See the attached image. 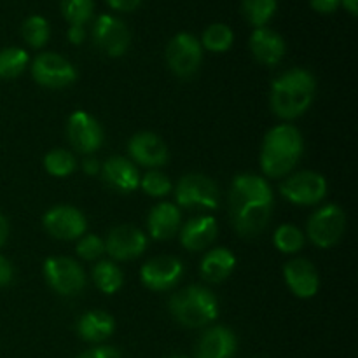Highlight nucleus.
<instances>
[{
    "instance_id": "obj_1",
    "label": "nucleus",
    "mask_w": 358,
    "mask_h": 358,
    "mask_svg": "<svg viewBox=\"0 0 358 358\" xmlns=\"http://www.w3.org/2000/svg\"><path fill=\"white\" fill-rule=\"evenodd\" d=\"M317 91L313 73L304 69H292L276 77L271 84L269 103L278 117L297 119L311 107Z\"/></svg>"
},
{
    "instance_id": "obj_2",
    "label": "nucleus",
    "mask_w": 358,
    "mask_h": 358,
    "mask_svg": "<svg viewBox=\"0 0 358 358\" xmlns=\"http://www.w3.org/2000/svg\"><path fill=\"white\" fill-rule=\"evenodd\" d=\"M303 135L292 124H278L264 136L261 150V168L268 177L289 175L303 156Z\"/></svg>"
},
{
    "instance_id": "obj_3",
    "label": "nucleus",
    "mask_w": 358,
    "mask_h": 358,
    "mask_svg": "<svg viewBox=\"0 0 358 358\" xmlns=\"http://www.w3.org/2000/svg\"><path fill=\"white\" fill-rule=\"evenodd\" d=\"M170 311L175 320L184 327L199 329L217 320L219 301L206 287L191 285L171 296Z\"/></svg>"
},
{
    "instance_id": "obj_4",
    "label": "nucleus",
    "mask_w": 358,
    "mask_h": 358,
    "mask_svg": "<svg viewBox=\"0 0 358 358\" xmlns=\"http://www.w3.org/2000/svg\"><path fill=\"white\" fill-rule=\"evenodd\" d=\"M177 205L189 210H215L219 206V187L210 177L189 173L178 180L175 189Z\"/></svg>"
},
{
    "instance_id": "obj_5",
    "label": "nucleus",
    "mask_w": 358,
    "mask_h": 358,
    "mask_svg": "<svg viewBox=\"0 0 358 358\" xmlns=\"http://www.w3.org/2000/svg\"><path fill=\"white\" fill-rule=\"evenodd\" d=\"M44 276L55 292L59 296H77L86 287V273L70 257H49L44 262Z\"/></svg>"
},
{
    "instance_id": "obj_6",
    "label": "nucleus",
    "mask_w": 358,
    "mask_h": 358,
    "mask_svg": "<svg viewBox=\"0 0 358 358\" xmlns=\"http://www.w3.org/2000/svg\"><path fill=\"white\" fill-rule=\"evenodd\" d=\"M346 229V215L341 206L325 205L308 220V236L317 247L331 248L341 240Z\"/></svg>"
},
{
    "instance_id": "obj_7",
    "label": "nucleus",
    "mask_w": 358,
    "mask_h": 358,
    "mask_svg": "<svg viewBox=\"0 0 358 358\" xmlns=\"http://www.w3.org/2000/svg\"><path fill=\"white\" fill-rule=\"evenodd\" d=\"M280 192L294 205L313 206L327 196V180L317 171H299L282 182Z\"/></svg>"
},
{
    "instance_id": "obj_8",
    "label": "nucleus",
    "mask_w": 358,
    "mask_h": 358,
    "mask_svg": "<svg viewBox=\"0 0 358 358\" xmlns=\"http://www.w3.org/2000/svg\"><path fill=\"white\" fill-rule=\"evenodd\" d=\"M31 77L41 86L62 90L76 83L77 70L63 56L56 52H42L31 63Z\"/></svg>"
},
{
    "instance_id": "obj_9",
    "label": "nucleus",
    "mask_w": 358,
    "mask_h": 358,
    "mask_svg": "<svg viewBox=\"0 0 358 358\" xmlns=\"http://www.w3.org/2000/svg\"><path fill=\"white\" fill-rule=\"evenodd\" d=\"M203 59V45L194 35L178 34L166 48V62L178 77H191L198 72Z\"/></svg>"
},
{
    "instance_id": "obj_10",
    "label": "nucleus",
    "mask_w": 358,
    "mask_h": 358,
    "mask_svg": "<svg viewBox=\"0 0 358 358\" xmlns=\"http://www.w3.org/2000/svg\"><path fill=\"white\" fill-rule=\"evenodd\" d=\"M42 224L52 238L62 241L79 240L80 236L86 234L87 229V220L84 213L70 205H58L48 210Z\"/></svg>"
},
{
    "instance_id": "obj_11",
    "label": "nucleus",
    "mask_w": 358,
    "mask_h": 358,
    "mask_svg": "<svg viewBox=\"0 0 358 358\" xmlns=\"http://www.w3.org/2000/svg\"><path fill=\"white\" fill-rule=\"evenodd\" d=\"M182 276H184V264L171 255H159V257L150 259L140 269L142 283L154 292L173 289L180 282Z\"/></svg>"
},
{
    "instance_id": "obj_12",
    "label": "nucleus",
    "mask_w": 358,
    "mask_h": 358,
    "mask_svg": "<svg viewBox=\"0 0 358 358\" xmlns=\"http://www.w3.org/2000/svg\"><path fill=\"white\" fill-rule=\"evenodd\" d=\"M66 135L73 149L80 154H93L103 145V129L100 122L84 110H76L70 115Z\"/></svg>"
},
{
    "instance_id": "obj_13",
    "label": "nucleus",
    "mask_w": 358,
    "mask_h": 358,
    "mask_svg": "<svg viewBox=\"0 0 358 358\" xmlns=\"http://www.w3.org/2000/svg\"><path fill=\"white\" fill-rule=\"evenodd\" d=\"M147 248V236L138 227L122 224L108 233L105 252L115 261H133L140 257Z\"/></svg>"
},
{
    "instance_id": "obj_14",
    "label": "nucleus",
    "mask_w": 358,
    "mask_h": 358,
    "mask_svg": "<svg viewBox=\"0 0 358 358\" xmlns=\"http://www.w3.org/2000/svg\"><path fill=\"white\" fill-rule=\"evenodd\" d=\"M93 37L98 48L110 58H119L129 48V31L121 20L101 14L93 28Z\"/></svg>"
},
{
    "instance_id": "obj_15",
    "label": "nucleus",
    "mask_w": 358,
    "mask_h": 358,
    "mask_svg": "<svg viewBox=\"0 0 358 358\" xmlns=\"http://www.w3.org/2000/svg\"><path fill=\"white\" fill-rule=\"evenodd\" d=\"M273 203L250 201L231 210V219L236 233L243 238H254L268 227L271 220Z\"/></svg>"
},
{
    "instance_id": "obj_16",
    "label": "nucleus",
    "mask_w": 358,
    "mask_h": 358,
    "mask_svg": "<svg viewBox=\"0 0 358 358\" xmlns=\"http://www.w3.org/2000/svg\"><path fill=\"white\" fill-rule=\"evenodd\" d=\"M283 278L290 292L299 299H311L320 289L318 271L308 259H292L283 268Z\"/></svg>"
},
{
    "instance_id": "obj_17",
    "label": "nucleus",
    "mask_w": 358,
    "mask_h": 358,
    "mask_svg": "<svg viewBox=\"0 0 358 358\" xmlns=\"http://www.w3.org/2000/svg\"><path fill=\"white\" fill-rule=\"evenodd\" d=\"M128 152L131 159L140 166L157 168L166 164L168 147L156 133L142 131L131 136L128 143Z\"/></svg>"
},
{
    "instance_id": "obj_18",
    "label": "nucleus",
    "mask_w": 358,
    "mask_h": 358,
    "mask_svg": "<svg viewBox=\"0 0 358 358\" xmlns=\"http://www.w3.org/2000/svg\"><path fill=\"white\" fill-rule=\"evenodd\" d=\"M250 201L273 203V189L262 177L254 173H241L233 180L229 191V208Z\"/></svg>"
},
{
    "instance_id": "obj_19",
    "label": "nucleus",
    "mask_w": 358,
    "mask_h": 358,
    "mask_svg": "<svg viewBox=\"0 0 358 358\" xmlns=\"http://www.w3.org/2000/svg\"><path fill=\"white\" fill-rule=\"evenodd\" d=\"M238 341L231 329L215 325L199 338L196 346V358H233Z\"/></svg>"
},
{
    "instance_id": "obj_20",
    "label": "nucleus",
    "mask_w": 358,
    "mask_h": 358,
    "mask_svg": "<svg viewBox=\"0 0 358 358\" xmlns=\"http://www.w3.org/2000/svg\"><path fill=\"white\" fill-rule=\"evenodd\" d=\"M105 184L119 192H133L140 187V175L135 164L121 156L108 157L100 168Z\"/></svg>"
},
{
    "instance_id": "obj_21",
    "label": "nucleus",
    "mask_w": 358,
    "mask_h": 358,
    "mask_svg": "<svg viewBox=\"0 0 358 358\" xmlns=\"http://www.w3.org/2000/svg\"><path fill=\"white\" fill-rule=\"evenodd\" d=\"M219 227L215 217L199 215L189 220L180 229V243L185 250L199 252L215 241Z\"/></svg>"
},
{
    "instance_id": "obj_22",
    "label": "nucleus",
    "mask_w": 358,
    "mask_h": 358,
    "mask_svg": "<svg viewBox=\"0 0 358 358\" xmlns=\"http://www.w3.org/2000/svg\"><path fill=\"white\" fill-rule=\"evenodd\" d=\"M250 49L259 63L266 66H275L282 62L285 55V41L282 35L269 28H255L250 37Z\"/></svg>"
},
{
    "instance_id": "obj_23",
    "label": "nucleus",
    "mask_w": 358,
    "mask_h": 358,
    "mask_svg": "<svg viewBox=\"0 0 358 358\" xmlns=\"http://www.w3.org/2000/svg\"><path fill=\"white\" fill-rule=\"evenodd\" d=\"M180 210L173 203H159L150 210L147 217V227H149L150 238L157 241L171 240L180 229Z\"/></svg>"
},
{
    "instance_id": "obj_24",
    "label": "nucleus",
    "mask_w": 358,
    "mask_h": 358,
    "mask_svg": "<svg viewBox=\"0 0 358 358\" xmlns=\"http://www.w3.org/2000/svg\"><path fill=\"white\" fill-rule=\"evenodd\" d=\"M236 268V257L233 252L226 247L212 248L201 259L199 271L201 276L210 283H220L231 276V273Z\"/></svg>"
},
{
    "instance_id": "obj_25",
    "label": "nucleus",
    "mask_w": 358,
    "mask_h": 358,
    "mask_svg": "<svg viewBox=\"0 0 358 358\" xmlns=\"http://www.w3.org/2000/svg\"><path fill=\"white\" fill-rule=\"evenodd\" d=\"M115 320L107 311H87L77 322V334L87 343H103L114 334Z\"/></svg>"
},
{
    "instance_id": "obj_26",
    "label": "nucleus",
    "mask_w": 358,
    "mask_h": 358,
    "mask_svg": "<svg viewBox=\"0 0 358 358\" xmlns=\"http://www.w3.org/2000/svg\"><path fill=\"white\" fill-rule=\"evenodd\" d=\"M93 282L107 296L117 292L124 283V275H122L121 268L112 261H100L93 268Z\"/></svg>"
},
{
    "instance_id": "obj_27",
    "label": "nucleus",
    "mask_w": 358,
    "mask_h": 358,
    "mask_svg": "<svg viewBox=\"0 0 358 358\" xmlns=\"http://www.w3.org/2000/svg\"><path fill=\"white\" fill-rule=\"evenodd\" d=\"M30 56L21 48H7L0 51V77L2 79H14L20 77L27 69Z\"/></svg>"
},
{
    "instance_id": "obj_28",
    "label": "nucleus",
    "mask_w": 358,
    "mask_h": 358,
    "mask_svg": "<svg viewBox=\"0 0 358 358\" xmlns=\"http://www.w3.org/2000/svg\"><path fill=\"white\" fill-rule=\"evenodd\" d=\"M234 34L227 24L213 23L203 31L201 45L212 52H226L233 45Z\"/></svg>"
},
{
    "instance_id": "obj_29",
    "label": "nucleus",
    "mask_w": 358,
    "mask_h": 358,
    "mask_svg": "<svg viewBox=\"0 0 358 358\" xmlns=\"http://www.w3.org/2000/svg\"><path fill=\"white\" fill-rule=\"evenodd\" d=\"M44 168L52 177H69L76 171L77 159L72 152L65 149H55L45 154Z\"/></svg>"
},
{
    "instance_id": "obj_30",
    "label": "nucleus",
    "mask_w": 358,
    "mask_h": 358,
    "mask_svg": "<svg viewBox=\"0 0 358 358\" xmlns=\"http://www.w3.org/2000/svg\"><path fill=\"white\" fill-rule=\"evenodd\" d=\"M273 241L282 254H297L304 247V234L299 227L292 226V224H282L275 231Z\"/></svg>"
},
{
    "instance_id": "obj_31",
    "label": "nucleus",
    "mask_w": 358,
    "mask_h": 358,
    "mask_svg": "<svg viewBox=\"0 0 358 358\" xmlns=\"http://www.w3.org/2000/svg\"><path fill=\"white\" fill-rule=\"evenodd\" d=\"M276 10V0H243V13L255 28L266 27Z\"/></svg>"
},
{
    "instance_id": "obj_32",
    "label": "nucleus",
    "mask_w": 358,
    "mask_h": 358,
    "mask_svg": "<svg viewBox=\"0 0 358 358\" xmlns=\"http://www.w3.org/2000/svg\"><path fill=\"white\" fill-rule=\"evenodd\" d=\"M24 41L35 49H41L49 41V23L42 16H30L21 27Z\"/></svg>"
},
{
    "instance_id": "obj_33",
    "label": "nucleus",
    "mask_w": 358,
    "mask_h": 358,
    "mask_svg": "<svg viewBox=\"0 0 358 358\" xmlns=\"http://www.w3.org/2000/svg\"><path fill=\"white\" fill-rule=\"evenodd\" d=\"M140 187L143 189L145 194L152 196V198H164V196H168L173 191V184H171L170 177L157 170L147 171L140 178Z\"/></svg>"
},
{
    "instance_id": "obj_34",
    "label": "nucleus",
    "mask_w": 358,
    "mask_h": 358,
    "mask_svg": "<svg viewBox=\"0 0 358 358\" xmlns=\"http://www.w3.org/2000/svg\"><path fill=\"white\" fill-rule=\"evenodd\" d=\"M62 9L70 24L84 27L93 16V0H62Z\"/></svg>"
},
{
    "instance_id": "obj_35",
    "label": "nucleus",
    "mask_w": 358,
    "mask_h": 358,
    "mask_svg": "<svg viewBox=\"0 0 358 358\" xmlns=\"http://www.w3.org/2000/svg\"><path fill=\"white\" fill-rule=\"evenodd\" d=\"M76 252L83 261H96L105 254V241L98 234H84L77 241Z\"/></svg>"
},
{
    "instance_id": "obj_36",
    "label": "nucleus",
    "mask_w": 358,
    "mask_h": 358,
    "mask_svg": "<svg viewBox=\"0 0 358 358\" xmlns=\"http://www.w3.org/2000/svg\"><path fill=\"white\" fill-rule=\"evenodd\" d=\"M77 358H122V355L114 346H96V348L80 353Z\"/></svg>"
},
{
    "instance_id": "obj_37",
    "label": "nucleus",
    "mask_w": 358,
    "mask_h": 358,
    "mask_svg": "<svg viewBox=\"0 0 358 358\" xmlns=\"http://www.w3.org/2000/svg\"><path fill=\"white\" fill-rule=\"evenodd\" d=\"M14 278V268L6 257L0 255V287H6L13 282Z\"/></svg>"
},
{
    "instance_id": "obj_38",
    "label": "nucleus",
    "mask_w": 358,
    "mask_h": 358,
    "mask_svg": "<svg viewBox=\"0 0 358 358\" xmlns=\"http://www.w3.org/2000/svg\"><path fill=\"white\" fill-rule=\"evenodd\" d=\"M339 3H341V0H311V7L322 14L334 13L339 7Z\"/></svg>"
},
{
    "instance_id": "obj_39",
    "label": "nucleus",
    "mask_w": 358,
    "mask_h": 358,
    "mask_svg": "<svg viewBox=\"0 0 358 358\" xmlns=\"http://www.w3.org/2000/svg\"><path fill=\"white\" fill-rule=\"evenodd\" d=\"M69 41L72 42L73 45H79L86 41V30H84L83 24H70L69 28Z\"/></svg>"
},
{
    "instance_id": "obj_40",
    "label": "nucleus",
    "mask_w": 358,
    "mask_h": 358,
    "mask_svg": "<svg viewBox=\"0 0 358 358\" xmlns=\"http://www.w3.org/2000/svg\"><path fill=\"white\" fill-rule=\"evenodd\" d=\"M110 3L112 9L122 10V13H129V10H135L140 6L142 0H107Z\"/></svg>"
},
{
    "instance_id": "obj_41",
    "label": "nucleus",
    "mask_w": 358,
    "mask_h": 358,
    "mask_svg": "<svg viewBox=\"0 0 358 358\" xmlns=\"http://www.w3.org/2000/svg\"><path fill=\"white\" fill-rule=\"evenodd\" d=\"M100 168H101L100 161L94 159V157H87V159H84L83 163V170L86 171L87 175H96L98 171H100Z\"/></svg>"
},
{
    "instance_id": "obj_42",
    "label": "nucleus",
    "mask_w": 358,
    "mask_h": 358,
    "mask_svg": "<svg viewBox=\"0 0 358 358\" xmlns=\"http://www.w3.org/2000/svg\"><path fill=\"white\" fill-rule=\"evenodd\" d=\"M7 236H9V224H7L6 217L0 213V247H3V245H6Z\"/></svg>"
},
{
    "instance_id": "obj_43",
    "label": "nucleus",
    "mask_w": 358,
    "mask_h": 358,
    "mask_svg": "<svg viewBox=\"0 0 358 358\" xmlns=\"http://www.w3.org/2000/svg\"><path fill=\"white\" fill-rule=\"evenodd\" d=\"M343 6H345V9L348 10L352 16H357L358 14V0H341Z\"/></svg>"
},
{
    "instance_id": "obj_44",
    "label": "nucleus",
    "mask_w": 358,
    "mask_h": 358,
    "mask_svg": "<svg viewBox=\"0 0 358 358\" xmlns=\"http://www.w3.org/2000/svg\"><path fill=\"white\" fill-rule=\"evenodd\" d=\"M170 358H189V357H185V355H173V357H170Z\"/></svg>"
}]
</instances>
